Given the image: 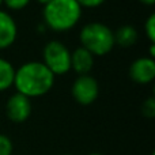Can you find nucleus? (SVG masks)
Returning <instances> with one entry per match:
<instances>
[{"label": "nucleus", "mask_w": 155, "mask_h": 155, "mask_svg": "<svg viewBox=\"0 0 155 155\" xmlns=\"http://www.w3.org/2000/svg\"><path fill=\"white\" fill-rule=\"evenodd\" d=\"M53 83L54 75L42 61H27L15 70L14 86L16 93L23 94L27 98L46 94Z\"/></svg>", "instance_id": "1"}, {"label": "nucleus", "mask_w": 155, "mask_h": 155, "mask_svg": "<svg viewBox=\"0 0 155 155\" xmlns=\"http://www.w3.org/2000/svg\"><path fill=\"white\" fill-rule=\"evenodd\" d=\"M44 23L54 31L72 29L82 16V7L76 0H51L44 5Z\"/></svg>", "instance_id": "2"}, {"label": "nucleus", "mask_w": 155, "mask_h": 155, "mask_svg": "<svg viewBox=\"0 0 155 155\" xmlns=\"http://www.w3.org/2000/svg\"><path fill=\"white\" fill-rule=\"evenodd\" d=\"M80 44L87 49L93 56H104L113 49L114 35L113 30L107 25L101 22H90L80 29L79 33Z\"/></svg>", "instance_id": "3"}, {"label": "nucleus", "mask_w": 155, "mask_h": 155, "mask_svg": "<svg viewBox=\"0 0 155 155\" xmlns=\"http://www.w3.org/2000/svg\"><path fill=\"white\" fill-rule=\"evenodd\" d=\"M42 63L56 75H64L71 70V51L57 40H51L42 49Z\"/></svg>", "instance_id": "4"}, {"label": "nucleus", "mask_w": 155, "mask_h": 155, "mask_svg": "<svg viewBox=\"0 0 155 155\" xmlns=\"http://www.w3.org/2000/svg\"><path fill=\"white\" fill-rule=\"evenodd\" d=\"M74 99L80 105H90L98 98L99 84L91 75H78L71 88Z\"/></svg>", "instance_id": "5"}, {"label": "nucleus", "mask_w": 155, "mask_h": 155, "mask_svg": "<svg viewBox=\"0 0 155 155\" xmlns=\"http://www.w3.org/2000/svg\"><path fill=\"white\" fill-rule=\"evenodd\" d=\"M5 114L14 123H23L31 114V101L21 93H15L7 99Z\"/></svg>", "instance_id": "6"}, {"label": "nucleus", "mask_w": 155, "mask_h": 155, "mask_svg": "<svg viewBox=\"0 0 155 155\" xmlns=\"http://www.w3.org/2000/svg\"><path fill=\"white\" fill-rule=\"evenodd\" d=\"M129 76L139 84H147L155 78V61L153 57H139L129 65Z\"/></svg>", "instance_id": "7"}, {"label": "nucleus", "mask_w": 155, "mask_h": 155, "mask_svg": "<svg viewBox=\"0 0 155 155\" xmlns=\"http://www.w3.org/2000/svg\"><path fill=\"white\" fill-rule=\"evenodd\" d=\"M18 35V26L10 12L0 8V49L11 46Z\"/></svg>", "instance_id": "8"}, {"label": "nucleus", "mask_w": 155, "mask_h": 155, "mask_svg": "<svg viewBox=\"0 0 155 155\" xmlns=\"http://www.w3.org/2000/svg\"><path fill=\"white\" fill-rule=\"evenodd\" d=\"M93 65L94 56L83 46H78L71 52V70L78 75H87L93 70Z\"/></svg>", "instance_id": "9"}, {"label": "nucleus", "mask_w": 155, "mask_h": 155, "mask_svg": "<svg viewBox=\"0 0 155 155\" xmlns=\"http://www.w3.org/2000/svg\"><path fill=\"white\" fill-rule=\"evenodd\" d=\"M113 35H114V44L120 46H131L139 38V33H137L136 27L131 26V25L120 26L116 31H113Z\"/></svg>", "instance_id": "10"}, {"label": "nucleus", "mask_w": 155, "mask_h": 155, "mask_svg": "<svg viewBox=\"0 0 155 155\" xmlns=\"http://www.w3.org/2000/svg\"><path fill=\"white\" fill-rule=\"evenodd\" d=\"M15 68L8 60L0 57V91H4L14 84Z\"/></svg>", "instance_id": "11"}, {"label": "nucleus", "mask_w": 155, "mask_h": 155, "mask_svg": "<svg viewBox=\"0 0 155 155\" xmlns=\"http://www.w3.org/2000/svg\"><path fill=\"white\" fill-rule=\"evenodd\" d=\"M144 31H146V35H147L148 41L151 44L155 42V14H150L148 18L146 19L144 22Z\"/></svg>", "instance_id": "12"}, {"label": "nucleus", "mask_w": 155, "mask_h": 155, "mask_svg": "<svg viewBox=\"0 0 155 155\" xmlns=\"http://www.w3.org/2000/svg\"><path fill=\"white\" fill-rule=\"evenodd\" d=\"M142 113L147 118L155 117V98L154 97H148L147 99H144V102L142 104Z\"/></svg>", "instance_id": "13"}, {"label": "nucleus", "mask_w": 155, "mask_h": 155, "mask_svg": "<svg viewBox=\"0 0 155 155\" xmlns=\"http://www.w3.org/2000/svg\"><path fill=\"white\" fill-rule=\"evenodd\" d=\"M14 150V146L11 139L7 135L0 134V155H11Z\"/></svg>", "instance_id": "14"}, {"label": "nucleus", "mask_w": 155, "mask_h": 155, "mask_svg": "<svg viewBox=\"0 0 155 155\" xmlns=\"http://www.w3.org/2000/svg\"><path fill=\"white\" fill-rule=\"evenodd\" d=\"M5 5L11 10H22L30 3V0H3Z\"/></svg>", "instance_id": "15"}, {"label": "nucleus", "mask_w": 155, "mask_h": 155, "mask_svg": "<svg viewBox=\"0 0 155 155\" xmlns=\"http://www.w3.org/2000/svg\"><path fill=\"white\" fill-rule=\"evenodd\" d=\"M79 3L80 7H87V8H94V7H98L101 5L105 0H76Z\"/></svg>", "instance_id": "16"}, {"label": "nucleus", "mask_w": 155, "mask_h": 155, "mask_svg": "<svg viewBox=\"0 0 155 155\" xmlns=\"http://www.w3.org/2000/svg\"><path fill=\"white\" fill-rule=\"evenodd\" d=\"M140 2L144 3V4H147V5H153L155 3V0H140Z\"/></svg>", "instance_id": "17"}, {"label": "nucleus", "mask_w": 155, "mask_h": 155, "mask_svg": "<svg viewBox=\"0 0 155 155\" xmlns=\"http://www.w3.org/2000/svg\"><path fill=\"white\" fill-rule=\"evenodd\" d=\"M37 2H38V3H41V4H44V5H45V4H48V3L51 2V0H37Z\"/></svg>", "instance_id": "18"}, {"label": "nucleus", "mask_w": 155, "mask_h": 155, "mask_svg": "<svg viewBox=\"0 0 155 155\" xmlns=\"http://www.w3.org/2000/svg\"><path fill=\"white\" fill-rule=\"evenodd\" d=\"M87 155H102V154H99V153H91V154H87Z\"/></svg>", "instance_id": "19"}, {"label": "nucleus", "mask_w": 155, "mask_h": 155, "mask_svg": "<svg viewBox=\"0 0 155 155\" xmlns=\"http://www.w3.org/2000/svg\"><path fill=\"white\" fill-rule=\"evenodd\" d=\"M3 4V0H0V5H2Z\"/></svg>", "instance_id": "20"}, {"label": "nucleus", "mask_w": 155, "mask_h": 155, "mask_svg": "<svg viewBox=\"0 0 155 155\" xmlns=\"http://www.w3.org/2000/svg\"><path fill=\"white\" fill-rule=\"evenodd\" d=\"M63 155H72V154H63Z\"/></svg>", "instance_id": "21"}]
</instances>
